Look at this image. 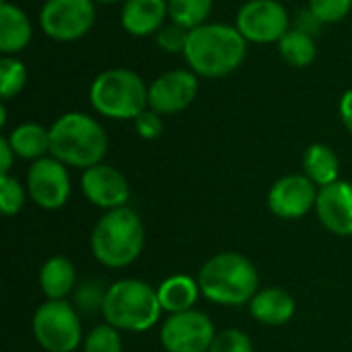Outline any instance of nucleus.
Wrapping results in <instances>:
<instances>
[{"label": "nucleus", "mask_w": 352, "mask_h": 352, "mask_svg": "<svg viewBox=\"0 0 352 352\" xmlns=\"http://www.w3.org/2000/svg\"><path fill=\"white\" fill-rule=\"evenodd\" d=\"M245 56L248 39L227 23H204L192 29L184 52L190 70L202 78H223L235 72Z\"/></svg>", "instance_id": "f257e3e1"}, {"label": "nucleus", "mask_w": 352, "mask_h": 352, "mask_svg": "<svg viewBox=\"0 0 352 352\" xmlns=\"http://www.w3.org/2000/svg\"><path fill=\"white\" fill-rule=\"evenodd\" d=\"M50 155L66 167L89 169L107 155V134L89 113H62L50 126Z\"/></svg>", "instance_id": "f03ea898"}, {"label": "nucleus", "mask_w": 352, "mask_h": 352, "mask_svg": "<svg viewBox=\"0 0 352 352\" xmlns=\"http://www.w3.org/2000/svg\"><path fill=\"white\" fill-rule=\"evenodd\" d=\"M200 293L217 303L239 307L254 299L260 287L256 266L237 252H223L204 262L198 272Z\"/></svg>", "instance_id": "7ed1b4c3"}, {"label": "nucleus", "mask_w": 352, "mask_h": 352, "mask_svg": "<svg viewBox=\"0 0 352 352\" xmlns=\"http://www.w3.org/2000/svg\"><path fill=\"white\" fill-rule=\"evenodd\" d=\"M144 250V225L140 217L124 206L107 210L91 233V252L107 268H126Z\"/></svg>", "instance_id": "20e7f679"}, {"label": "nucleus", "mask_w": 352, "mask_h": 352, "mask_svg": "<svg viewBox=\"0 0 352 352\" xmlns=\"http://www.w3.org/2000/svg\"><path fill=\"white\" fill-rule=\"evenodd\" d=\"M93 109L109 120H136L148 109V87L130 68H109L99 72L89 87Z\"/></svg>", "instance_id": "39448f33"}, {"label": "nucleus", "mask_w": 352, "mask_h": 352, "mask_svg": "<svg viewBox=\"0 0 352 352\" xmlns=\"http://www.w3.org/2000/svg\"><path fill=\"white\" fill-rule=\"evenodd\" d=\"M161 303L157 291L136 278H124L107 287L103 301V320L116 330L144 332L161 318Z\"/></svg>", "instance_id": "423d86ee"}, {"label": "nucleus", "mask_w": 352, "mask_h": 352, "mask_svg": "<svg viewBox=\"0 0 352 352\" xmlns=\"http://www.w3.org/2000/svg\"><path fill=\"white\" fill-rule=\"evenodd\" d=\"M33 336L47 352H74L82 342L76 309L66 301H45L33 316Z\"/></svg>", "instance_id": "0eeeda50"}, {"label": "nucleus", "mask_w": 352, "mask_h": 352, "mask_svg": "<svg viewBox=\"0 0 352 352\" xmlns=\"http://www.w3.org/2000/svg\"><path fill=\"white\" fill-rule=\"evenodd\" d=\"M95 25V0H45L39 27L54 41H76Z\"/></svg>", "instance_id": "6e6552de"}, {"label": "nucleus", "mask_w": 352, "mask_h": 352, "mask_svg": "<svg viewBox=\"0 0 352 352\" xmlns=\"http://www.w3.org/2000/svg\"><path fill=\"white\" fill-rule=\"evenodd\" d=\"M248 43H278L291 29V16L278 0H248L235 19Z\"/></svg>", "instance_id": "1a4fd4ad"}, {"label": "nucleus", "mask_w": 352, "mask_h": 352, "mask_svg": "<svg viewBox=\"0 0 352 352\" xmlns=\"http://www.w3.org/2000/svg\"><path fill=\"white\" fill-rule=\"evenodd\" d=\"M214 336L210 318L198 309L173 314L161 328V344L167 352H208Z\"/></svg>", "instance_id": "9d476101"}, {"label": "nucleus", "mask_w": 352, "mask_h": 352, "mask_svg": "<svg viewBox=\"0 0 352 352\" xmlns=\"http://www.w3.org/2000/svg\"><path fill=\"white\" fill-rule=\"evenodd\" d=\"M27 194L43 210H58L70 198V175L58 159L43 157L33 161L27 171Z\"/></svg>", "instance_id": "9b49d317"}, {"label": "nucleus", "mask_w": 352, "mask_h": 352, "mask_svg": "<svg viewBox=\"0 0 352 352\" xmlns=\"http://www.w3.org/2000/svg\"><path fill=\"white\" fill-rule=\"evenodd\" d=\"M200 76L192 70L177 68L159 74L148 85V107L161 116H173L188 109L200 91Z\"/></svg>", "instance_id": "f8f14e48"}, {"label": "nucleus", "mask_w": 352, "mask_h": 352, "mask_svg": "<svg viewBox=\"0 0 352 352\" xmlns=\"http://www.w3.org/2000/svg\"><path fill=\"white\" fill-rule=\"evenodd\" d=\"M318 192V186L305 173H291L272 184L268 192V208L278 219L295 221L316 208Z\"/></svg>", "instance_id": "ddd939ff"}, {"label": "nucleus", "mask_w": 352, "mask_h": 352, "mask_svg": "<svg viewBox=\"0 0 352 352\" xmlns=\"http://www.w3.org/2000/svg\"><path fill=\"white\" fill-rule=\"evenodd\" d=\"M80 188L87 200L103 210L124 208L130 200V186L122 171L111 165L99 163L82 171Z\"/></svg>", "instance_id": "4468645a"}, {"label": "nucleus", "mask_w": 352, "mask_h": 352, "mask_svg": "<svg viewBox=\"0 0 352 352\" xmlns=\"http://www.w3.org/2000/svg\"><path fill=\"white\" fill-rule=\"evenodd\" d=\"M316 212L320 223L334 235H352V184L334 182L326 188H320Z\"/></svg>", "instance_id": "2eb2a0df"}, {"label": "nucleus", "mask_w": 352, "mask_h": 352, "mask_svg": "<svg viewBox=\"0 0 352 352\" xmlns=\"http://www.w3.org/2000/svg\"><path fill=\"white\" fill-rule=\"evenodd\" d=\"M169 19L167 0H126L122 6L120 23L132 37L157 35Z\"/></svg>", "instance_id": "dca6fc26"}, {"label": "nucleus", "mask_w": 352, "mask_h": 352, "mask_svg": "<svg viewBox=\"0 0 352 352\" xmlns=\"http://www.w3.org/2000/svg\"><path fill=\"white\" fill-rule=\"evenodd\" d=\"M295 299L291 293L278 287H268L262 289L254 295L250 301V311L252 316L264 324V326H285L293 320L295 316Z\"/></svg>", "instance_id": "f3484780"}, {"label": "nucleus", "mask_w": 352, "mask_h": 352, "mask_svg": "<svg viewBox=\"0 0 352 352\" xmlns=\"http://www.w3.org/2000/svg\"><path fill=\"white\" fill-rule=\"evenodd\" d=\"M33 37V27L27 12L12 4L0 2V52L2 56H16Z\"/></svg>", "instance_id": "a211bd4d"}, {"label": "nucleus", "mask_w": 352, "mask_h": 352, "mask_svg": "<svg viewBox=\"0 0 352 352\" xmlns=\"http://www.w3.org/2000/svg\"><path fill=\"white\" fill-rule=\"evenodd\" d=\"M198 295H200L198 280H194L190 276H184V274L169 276L157 289V297H159L161 309L167 311L169 316L194 309V305L198 301Z\"/></svg>", "instance_id": "6ab92c4d"}, {"label": "nucleus", "mask_w": 352, "mask_h": 352, "mask_svg": "<svg viewBox=\"0 0 352 352\" xmlns=\"http://www.w3.org/2000/svg\"><path fill=\"white\" fill-rule=\"evenodd\" d=\"M76 272L68 258L54 256L43 262L39 270V287L47 301H64V297L74 289Z\"/></svg>", "instance_id": "aec40b11"}, {"label": "nucleus", "mask_w": 352, "mask_h": 352, "mask_svg": "<svg viewBox=\"0 0 352 352\" xmlns=\"http://www.w3.org/2000/svg\"><path fill=\"white\" fill-rule=\"evenodd\" d=\"M8 142L19 159L39 161L50 153V130L35 122L19 124L8 136Z\"/></svg>", "instance_id": "412c9836"}, {"label": "nucleus", "mask_w": 352, "mask_h": 352, "mask_svg": "<svg viewBox=\"0 0 352 352\" xmlns=\"http://www.w3.org/2000/svg\"><path fill=\"white\" fill-rule=\"evenodd\" d=\"M303 171L318 188H326V186L338 182L340 161L328 144L316 142V144L307 146V151L303 155Z\"/></svg>", "instance_id": "4be33fe9"}, {"label": "nucleus", "mask_w": 352, "mask_h": 352, "mask_svg": "<svg viewBox=\"0 0 352 352\" xmlns=\"http://www.w3.org/2000/svg\"><path fill=\"white\" fill-rule=\"evenodd\" d=\"M276 45H278L280 58L293 68H307L309 64H314V60L318 56L316 37H311L295 27H291Z\"/></svg>", "instance_id": "5701e85b"}, {"label": "nucleus", "mask_w": 352, "mask_h": 352, "mask_svg": "<svg viewBox=\"0 0 352 352\" xmlns=\"http://www.w3.org/2000/svg\"><path fill=\"white\" fill-rule=\"evenodd\" d=\"M169 21L192 31L204 25L212 12V0H167Z\"/></svg>", "instance_id": "b1692460"}, {"label": "nucleus", "mask_w": 352, "mask_h": 352, "mask_svg": "<svg viewBox=\"0 0 352 352\" xmlns=\"http://www.w3.org/2000/svg\"><path fill=\"white\" fill-rule=\"evenodd\" d=\"M27 85V66L16 56L0 58V97L8 101L16 97Z\"/></svg>", "instance_id": "393cba45"}, {"label": "nucleus", "mask_w": 352, "mask_h": 352, "mask_svg": "<svg viewBox=\"0 0 352 352\" xmlns=\"http://www.w3.org/2000/svg\"><path fill=\"white\" fill-rule=\"evenodd\" d=\"M82 352H122L120 330L109 324H101L93 328L82 342Z\"/></svg>", "instance_id": "a878e982"}, {"label": "nucleus", "mask_w": 352, "mask_h": 352, "mask_svg": "<svg viewBox=\"0 0 352 352\" xmlns=\"http://www.w3.org/2000/svg\"><path fill=\"white\" fill-rule=\"evenodd\" d=\"M27 198V190L21 186V182L16 177L10 175H0V208L4 212V217H12L16 214Z\"/></svg>", "instance_id": "bb28decb"}, {"label": "nucleus", "mask_w": 352, "mask_h": 352, "mask_svg": "<svg viewBox=\"0 0 352 352\" xmlns=\"http://www.w3.org/2000/svg\"><path fill=\"white\" fill-rule=\"evenodd\" d=\"M107 289H103V285L99 280H87L82 283L76 293H74V303L80 311L85 314H95L103 309V301H105Z\"/></svg>", "instance_id": "cd10ccee"}, {"label": "nucleus", "mask_w": 352, "mask_h": 352, "mask_svg": "<svg viewBox=\"0 0 352 352\" xmlns=\"http://www.w3.org/2000/svg\"><path fill=\"white\" fill-rule=\"evenodd\" d=\"M188 37H190V31L175 25V23H165L157 35H155V41L157 45L167 52V54H184L186 52V45H188Z\"/></svg>", "instance_id": "c85d7f7f"}, {"label": "nucleus", "mask_w": 352, "mask_h": 352, "mask_svg": "<svg viewBox=\"0 0 352 352\" xmlns=\"http://www.w3.org/2000/svg\"><path fill=\"white\" fill-rule=\"evenodd\" d=\"M311 12L324 23H340L352 10V0H309Z\"/></svg>", "instance_id": "c756f323"}, {"label": "nucleus", "mask_w": 352, "mask_h": 352, "mask_svg": "<svg viewBox=\"0 0 352 352\" xmlns=\"http://www.w3.org/2000/svg\"><path fill=\"white\" fill-rule=\"evenodd\" d=\"M208 352H254V344L245 332L231 328L214 336Z\"/></svg>", "instance_id": "7c9ffc66"}, {"label": "nucleus", "mask_w": 352, "mask_h": 352, "mask_svg": "<svg viewBox=\"0 0 352 352\" xmlns=\"http://www.w3.org/2000/svg\"><path fill=\"white\" fill-rule=\"evenodd\" d=\"M134 128L138 132L140 138L144 140H155L163 134V116L153 111L151 107L144 109L136 120H134Z\"/></svg>", "instance_id": "2f4dec72"}, {"label": "nucleus", "mask_w": 352, "mask_h": 352, "mask_svg": "<svg viewBox=\"0 0 352 352\" xmlns=\"http://www.w3.org/2000/svg\"><path fill=\"white\" fill-rule=\"evenodd\" d=\"M322 21L311 12V8L307 6V8H303V10H299V14H297V19H295V29H299V31H303V33H307V35H311V37H316L318 33H320V29H322Z\"/></svg>", "instance_id": "473e14b6"}, {"label": "nucleus", "mask_w": 352, "mask_h": 352, "mask_svg": "<svg viewBox=\"0 0 352 352\" xmlns=\"http://www.w3.org/2000/svg\"><path fill=\"white\" fill-rule=\"evenodd\" d=\"M14 151L8 142L6 136L0 138V175H8L10 167H12V161H14Z\"/></svg>", "instance_id": "72a5a7b5"}, {"label": "nucleus", "mask_w": 352, "mask_h": 352, "mask_svg": "<svg viewBox=\"0 0 352 352\" xmlns=\"http://www.w3.org/2000/svg\"><path fill=\"white\" fill-rule=\"evenodd\" d=\"M338 111H340V120H342V124L346 126V130L352 134V89H349V91L340 97Z\"/></svg>", "instance_id": "f704fd0d"}, {"label": "nucleus", "mask_w": 352, "mask_h": 352, "mask_svg": "<svg viewBox=\"0 0 352 352\" xmlns=\"http://www.w3.org/2000/svg\"><path fill=\"white\" fill-rule=\"evenodd\" d=\"M0 126H2V128L6 126V105H4V103L0 105Z\"/></svg>", "instance_id": "c9c22d12"}, {"label": "nucleus", "mask_w": 352, "mask_h": 352, "mask_svg": "<svg viewBox=\"0 0 352 352\" xmlns=\"http://www.w3.org/2000/svg\"><path fill=\"white\" fill-rule=\"evenodd\" d=\"M95 2H99V4H118V2H126V0H95Z\"/></svg>", "instance_id": "e433bc0d"}, {"label": "nucleus", "mask_w": 352, "mask_h": 352, "mask_svg": "<svg viewBox=\"0 0 352 352\" xmlns=\"http://www.w3.org/2000/svg\"><path fill=\"white\" fill-rule=\"evenodd\" d=\"M0 2H8V0H0Z\"/></svg>", "instance_id": "4c0bfd02"}]
</instances>
